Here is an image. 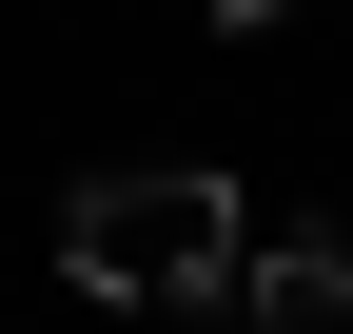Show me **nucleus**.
Instances as JSON below:
<instances>
[{
    "instance_id": "obj_1",
    "label": "nucleus",
    "mask_w": 353,
    "mask_h": 334,
    "mask_svg": "<svg viewBox=\"0 0 353 334\" xmlns=\"http://www.w3.org/2000/svg\"><path fill=\"white\" fill-rule=\"evenodd\" d=\"M236 256H255V197L196 177V157H138V177H79L59 197V275L118 295V315H216Z\"/></svg>"
}]
</instances>
